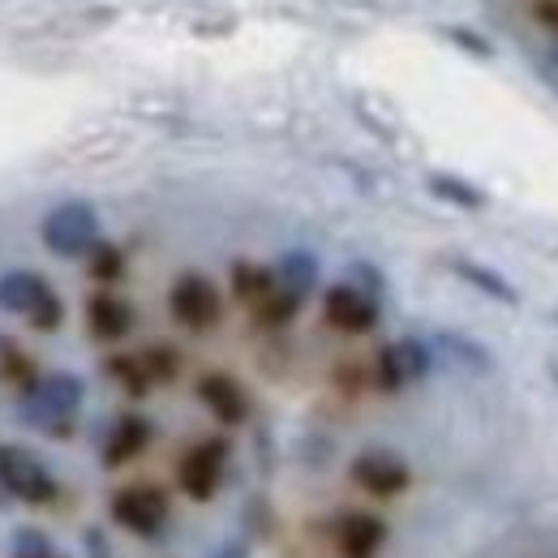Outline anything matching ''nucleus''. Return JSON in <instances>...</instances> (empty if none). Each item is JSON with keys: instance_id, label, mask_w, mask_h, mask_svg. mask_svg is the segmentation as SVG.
<instances>
[{"instance_id": "obj_1", "label": "nucleus", "mask_w": 558, "mask_h": 558, "mask_svg": "<svg viewBox=\"0 0 558 558\" xmlns=\"http://www.w3.org/2000/svg\"><path fill=\"white\" fill-rule=\"evenodd\" d=\"M82 400H86V383L70 369H52V374H39V383L17 396V417L52 438H70Z\"/></svg>"}, {"instance_id": "obj_2", "label": "nucleus", "mask_w": 558, "mask_h": 558, "mask_svg": "<svg viewBox=\"0 0 558 558\" xmlns=\"http://www.w3.org/2000/svg\"><path fill=\"white\" fill-rule=\"evenodd\" d=\"M0 310L26 318L44 336L61 331V323H65V301L57 296V288L39 271H26V267H13L0 276Z\"/></svg>"}, {"instance_id": "obj_3", "label": "nucleus", "mask_w": 558, "mask_h": 558, "mask_svg": "<svg viewBox=\"0 0 558 558\" xmlns=\"http://www.w3.org/2000/svg\"><path fill=\"white\" fill-rule=\"evenodd\" d=\"M0 489L26 507H52L61 498V482L52 477V469L17 442H0Z\"/></svg>"}, {"instance_id": "obj_4", "label": "nucleus", "mask_w": 558, "mask_h": 558, "mask_svg": "<svg viewBox=\"0 0 558 558\" xmlns=\"http://www.w3.org/2000/svg\"><path fill=\"white\" fill-rule=\"evenodd\" d=\"M39 236H44L48 254H57V258H86L104 241V223H99V210L90 203L70 198V203L44 215Z\"/></svg>"}, {"instance_id": "obj_5", "label": "nucleus", "mask_w": 558, "mask_h": 558, "mask_svg": "<svg viewBox=\"0 0 558 558\" xmlns=\"http://www.w3.org/2000/svg\"><path fill=\"white\" fill-rule=\"evenodd\" d=\"M168 314L185 331H198L203 336V331H210L223 318V296H219V288L207 276L185 271V276H177V283L168 288Z\"/></svg>"}, {"instance_id": "obj_6", "label": "nucleus", "mask_w": 558, "mask_h": 558, "mask_svg": "<svg viewBox=\"0 0 558 558\" xmlns=\"http://www.w3.org/2000/svg\"><path fill=\"white\" fill-rule=\"evenodd\" d=\"M434 349H429V340H417V336H404V340H396V344H387V349L378 352V361H374V383L383 387V391H400V387H409V383H421L429 369H434Z\"/></svg>"}, {"instance_id": "obj_7", "label": "nucleus", "mask_w": 558, "mask_h": 558, "mask_svg": "<svg viewBox=\"0 0 558 558\" xmlns=\"http://www.w3.org/2000/svg\"><path fill=\"white\" fill-rule=\"evenodd\" d=\"M112 520L134 537H159L168 524V494L155 486H130L112 494Z\"/></svg>"}, {"instance_id": "obj_8", "label": "nucleus", "mask_w": 558, "mask_h": 558, "mask_svg": "<svg viewBox=\"0 0 558 558\" xmlns=\"http://www.w3.org/2000/svg\"><path fill=\"white\" fill-rule=\"evenodd\" d=\"M223 469H228V442L223 438H207L198 447H190L177 464V482L194 502L215 498V489L223 486Z\"/></svg>"}, {"instance_id": "obj_9", "label": "nucleus", "mask_w": 558, "mask_h": 558, "mask_svg": "<svg viewBox=\"0 0 558 558\" xmlns=\"http://www.w3.org/2000/svg\"><path fill=\"white\" fill-rule=\"evenodd\" d=\"M323 318H327L336 331H344V336H365V331L378 327L383 305L344 279V283H336V288L323 292Z\"/></svg>"}, {"instance_id": "obj_10", "label": "nucleus", "mask_w": 558, "mask_h": 558, "mask_svg": "<svg viewBox=\"0 0 558 558\" xmlns=\"http://www.w3.org/2000/svg\"><path fill=\"white\" fill-rule=\"evenodd\" d=\"M352 482L365 489V494H374V498H396V494L409 489L413 473H409V464H404L396 451L369 447V451H361V456L352 460Z\"/></svg>"}, {"instance_id": "obj_11", "label": "nucleus", "mask_w": 558, "mask_h": 558, "mask_svg": "<svg viewBox=\"0 0 558 558\" xmlns=\"http://www.w3.org/2000/svg\"><path fill=\"white\" fill-rule=\"evenodd\" d=\"M198 400L219 425H245L250 421V396L232 374H203L198 378Z\"/></svg>"}, {"instance_id": "obj_12", "label": "nucleus", "mask_w": 558, "mask_h": 558, "mask_svg": "<svg viewBox=\"0 0 558 558\" xmlns=\"http://www.w3.org/2000/svg\"><path fill=\"white\" fill-rule=\"evenodd\" d=\"M86 327H90L95 340L117 344V340H125L134 331V305L125 296H117V292L104 288V292H95L86 301Z\"/></svg>"}, {"instance_id": "obj_13", "label": "nucleus", "mask_w": 558, "mask_h": 558, "mask_svg": "<svg viewBox=\"0 0 558 558\" xmlns=\"http://www.w3.org/2000/svg\"><path fill=\"white\" fill-rule=\"evenodd\" d=\"M150 438H155V425L146 417H121L112 425V434L104 438V451H99V460H104V469H121V464H130V460H138L142 451L150 447Z\"/></svg>"}, {"instance_id": "obj_14", "label": "nucleus", "mask_w": 558, "mask_h": 558, "mask_svg": "<svg viewBox=\"0 0 558 558\" xmlns=\"http://www.w3.org/2000/svg\"><path fill=\"white\" fill-rule=\"evenodd\" d=\"M429 349H434V356H442L447 365H456V369H464V374H494V365H498L494 352H489L482 340L464 336V331H434Z\"/></svg>"}, {"instance_id": "obj_15", "label": "nucleus", "mask_w": 558, "mask_h": 558, "mask_svg": "<svg viewBox=\"0 0 558 558\" xmlns=\"http://www.w3.org/2000/svg\"><path fill=\"white\" fill-rule=\"evenodd\" d=\"M447 271L456 279H464L469 288H477L482 296L489 301H498V305H520V292H515V283L507 276H498L494 267L486 263H477V258H464V254H456V258H447Z\"/></svg>"}, {"instance_id": "obj_16", "label": "nucleus", "mask_w": 558, "mask_h": 558, "mask_svg": "<svg viewBox=\"0 0 558 558\" xmlns=\"http://www.w3.org/2000/svg\"><path fill=\"white\" fill-rule=\"evenodd\" d=\"M340 550L344 558H374L383 550V542H387V524L378 520V515H369V511H352L340 520Z\"/></svg>"}, {"instance_id": "obj_17", "label": "nucleus", "mask_w": 558, "mask_h": 558, "mask_svg": "<svg viewBox=\"0 0 558 558\" xmlns=\"http://www.w3.org/2000/svg\"><path fill=\"white\" fill-rule=\"evenodd\" d=\"M318 279H323V267H318V258H314L310 250H288V254H279L276 283L283 292H292L296 301H305V296L318 288Z\"/></svg>"}, {"instance_id": "obj_18", "label": "nucleus", "mask_w": 558, "mask_h": 558, "mask_svg": "<svg viewBox=\"0 0 558 558\" xmlns=\"http://www.w3.org/2000/svg\"><path fill=\"white\" fill-rule=\"evenodd\" d=\"M425 190H429L438 203H447V207H456V210H482L489 203L482 185H473V181H464V177H456V172H429V177H425Z\"/></svg>"}, {"instance_id": "obj_19", "label": "nucleus", "mask_w": 558, "mask_h": 558, "mask_svg": "<svg viewBox=\"0 0 558 558\" xmlns=\"http://www.w3.org/2000/svg\"><path fill=\"white\" fill-rule=\"evenodd\" d=\"M276 288L279 283L271 267H258V263H236V267H232V292H236L250 310H258Z\"/></svg>"}, {"instance_id": "obj_20", "label": "nucleus", "mask_w": 558, "mask_h": 558, "mask_svg": "<svg viewBox=\"0 0 558 558\" xmlns=\"http://www.w3.org/2000/svg\"><path fill=\"white\" fill-rule=\"evenodd\" d=\"M0 378L22 396V391H31L35 383H39V369H35V361L26 356V352L17 349L13 340H0Z\"/></svg>"}, {"instance_id": "obj_21", "label": "nucleus", "mask_w": 558, "mask_h": 558, "mask_svg": "<svg viewBox=\"0 0 558 558\" xmlns=\"http://www.w3.org/2000/svg\"><path fill=\"white\" fill-rule=\"evenodd\" d=\"M104 369H108V378L112 383H121L134 400H142L155 383H150V374H146V365H142V356H108L104 361Z\"/></svg>"}, {"instance_id": "obj_22", "label": "nucleus", "mask_w": 558, "mask_h": 558, "mask_svg": "<svg viewBox=\"0 0 558 558\" xmlns=\"http://www.w3.org/2000/svg\"><path fill=\"white\" fill-rule=\"evenodd\" d=\"M86 271H90V279H99V283H117V279L125 276V254H121L117 245L99 241V245L86 254Z\"/></svg>"}, {"instance_id": "obj_23", "label": "nucleus", "mask_w": 558, "mask_h": 558, "mask_svg": "<svg viewBox=\"0 0 558 558\" xmlns=\"http://www.w3.org/2000/svg\"><path fill=\"white\" fill-rule=\"evenodd\" d=\"M305 301H296L292 292H283V288H276L258 310H254V318L263 323V327H283V323H292L296 318V310H301Z\"/></svg>"}, {"instance_id": "obj_24", "label": "nucleus", "mask_w": 558, "mask_h": 558, "mask_svg": "<svg viewBox=\"0 0 558 558\" xmlns=\"http://www.w3.org/2000/svg\"><path fill=\"white\" fill-rule=\"evenodd\" d=\"M442 35H447L460 52H469V57H477V61H494V44H489L482 31H473V26H442Z\"/></svg>"}, {"instance_id": "obj_25", "label": "nucleus", "mask_w": 558, "mask_h": 558, "mask_svg": "<svg viewBox=\"0 0 558 558\" xmlns=\"http://www.w3.org/2000/svg\"><path fill=\"white\" fill-rule=\"evenodd\" d=\"M142 365H146V374H150V383H172L177 378V352L168 349V344H155V349L142 352Z\"/></svg>"}, {"instance_id": "obj_26", "label": "nucleus", "mask_w": 558, "mask_h": 558, "mask_svg": "<svg viewBox=\"0 0 558 558\" xmlns=\"http://www.w3.org/2000/svg\"><path fill=\"white\" fill-rule=\"evenodd\" d=\"M349 283L361 288L365 296H374V301H383V292H387V276H383L374 263H365V258H356L349 267Z\"/></svg>"}, {"instance_id": "obj_27", "label": "nucleus", "mask_w": 558, "mask_h": 558, "mask_svg": "<svg viewBox=\"0 0 558 558\" xmlns=\"http://www.w3.org/2000/svg\"><path fill=\"white\" fill-rule=\"evenodd\" d=\"M9 550H13V558H52V542L39 529H17Z\"/></svg>"}, {"instance_id": "obj_28", "label": "nucleus", "mask_w": 558, "mask_h": 558, "mask_svg": "<svg viewBox=\"0 0 558 558\" xmlns=\"http://www.w3.org/2000/svg\"><path fill=\"white\" fill-rule=\"evenodd\" d=\"M254 555V546H250V537H223L207 558H250Z\"/></svg>"}, {"instance_id": "obj_29", "label": "nucleus", "mask_w": 558, "mask_h": 558, "mask_svg": "<svg viewBox=\"0 0 558 558\" xmlns=\"http://www.w3.org/2000/svg\"><path fill=\"white\" fill-rule=\"evenodd\" d=\"M82 546H86V558H117L112 546H108V537H104V529H86L82 533Z\"/></svg>"}, {"instance_id": "obj_30", "label": "nucleus", "mask_w": 558, "mask_h": 558, "mask_svg": "<svg viewBox=\"0 0 558 558\" xmlns=\"http://www.w3.org/2000/svg\"><path fill=\"white\" fill-rule=\"evenodd\" d=\"M533 13H537V22L558 31V0H533Z\"/></svg>"}, {"instance_id": "obj_31", "label": "nucleus", "mask_w": 558, "mask_h": 558, "mask_svg": "<svg viewBox=\"0 0 558 558\" xmlns=\"http://www.w3.org/2000/svg\"><path fill=\"white\" fill-rule=\"evenodd\" d=\"M550 70L558 73V48H555V52H550Z\"/></svg>"}, {"instance_id": "obj_32", "label": "nucleus", "mask_w": 558, "mask_h": 558, "mask_svg": "<svg viewBox=\"0 0 558 558\" xmlns=\"http://www.w3.org/2000/svg\"><path fill=\"white\" fill-rule=\"evenodd\" d=\"M4 502H13V498H9V494H4V489H0V507H4Z\"/></svg>"}, {"instance_id": "obj_33", "label": "nucleus", "mask_w": 558, "mask_h": 558, "mask_svg": "<svg viewBox=\"0 0 558 558\" xmlns=\"http://www.w3.org/2000/svg\"><path fill=\"white\" fill-rule=\"evenodd\" d=\"M550 374H555V378H558V361H555V365H550Z\"/></svg>"}, {"instance_id": "obj_34", "label": "nucleus", "mask_w": 558, "mask_h": 558, "mask_svg": "<svg viewBox=\"0 0 558 558\" xmlns=\"http://www.w3.org/2000/svg\"><path fill=\"white\" fill-rule=\"evenodd\" d=\"M555 323H558V310H555Z\"/></svg>"}, {"instance_id": "obj_35", "label": "nucleus", "mask_w": 558, "mask_h": 558, "mask_svg": "<svg viewBox=\"0 0 558 558\" xmlns=\"http://www.w3.org/2000/svg\"><path fill=\"white\" fill-rule=\"evenodd\" d=\"M52 558H57V555H52Z\"/></svg>"}]
</instances>
